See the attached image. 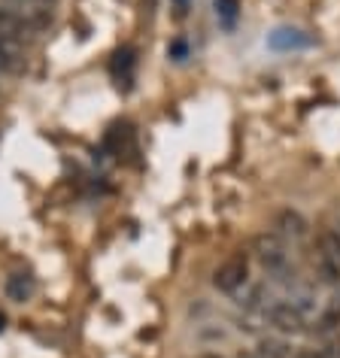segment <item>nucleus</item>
<instances>
[{"label": "nucleus", "mask_w": 340, "mask_h": 358, "mask_svg": "<svg viewBox=\"0 0 340 358\" xmlns=\"http://www.w3.org/2000/svg\"><path fill=\"white\" fill-rule=\"evenodd\" d=\"M253 252L267 273H285V267H289V252H285L280 234H258L253 240Z\"/></svg>", "instance_id": "1"}, {"label": "nucleus", "mask_w": 340, "mask_h": 358, "mask_svg": "<svg viewBox=\"0 0 340 358\" xmlns=\"http://www.w3.org/2000/svg\"><path fill=\"white\" fill-rule=\"evenodd\" d=\"M246 280H249V264H246L243 255H234V258H228V262H222L216 267V273H213V285H216L219 292H228V294L243 289Z\"/></svg>", "instance_id": "2"}, {"label": "nucleus", "mask_w": 340, "mask_h": 358, "mask_svg": "<svg viewBox=\"0 0 340 358\" xmlns=\"http://www.w3.org/2000/svg\"><path fill=\"white\" fill-rule=\"evenodd\" d=\"M267 322H271L276 331H283V334H301L304 325H307L301 307L298 303H289V301L271 303V307H267Z\"/></svg>", "instance_id": "3"}, {"label": "nucleus", "mask_w": 340, "mask_h": 358, "mask_svg": "<svg viewBox=\"0 0 340 358\" xmlns=\"http://www.w3.org/2000/svg\"><path fill=\"white\" fill-rule=\"evenodd\" d=\"M28 70V55H24V46L15 40L0 37V73L6 76H22Z\"/></svg>", "instance_id": "4"}, {"label": "nucleus", "mask_w": 340, "mask_h": 358, "mask_svg": "<svg viewBox=\"0 0 340 358\" xmlns=\"http://www.w3.org/2000/svg\"><path fill=\"white\" fill-rule=\"evenodd\" d=\"M31 34H37V31H34L31 24L24 22L19 13H13L10 6H3V3H0V37L15 40V43H24V40L31 37Z\"/></svg>", "instance_id": "5"}, {"label": "nucleus", "mask_w": 340, "mask_h": 358, "mask_svg": "<svg viewBox=\"0 0 340 358\" xmlns=\"http://www.w3.org/2000/svg\"><path fill=\"white\" fill-rule=\"evenodd\" d=\"M276 228H280V234L283 237H292V240H301V237H307V219L301 216L298 210H283L280 216H276Z\"/></svg>", "instance_id": "6"}, {"label": "nucleus", "mask_w": 340, "mask_h": 358, "mask_svg": "<svg viewBox=\"0 0 340 358\" xmlns=\"http://www.w3.org/2000/svg\"><path fill=\"white\" fill-rule=\"evenodd\" d=\"M6 294H10L13 301H28L31 294H34V280L28 273H13L10 280H6Z\"/></svg>", "instance_id": "7"}, {"label": "nucleus", "mask_w": 340, "mask_h": 358, "mask_svg": "<svg viewBox=\"0 0 340 358\" xmlns=\"http://www.w3.org/2000/svg\"><path fill=\"white\" fill-rule=\"evenodd\" d=\"M258 355L262 358H292V346L283 337H262L258 340Z\"/></svg>", "instance_id": "8"}, {"label": "nucleus", "mask_w": 340, "mask_h": 358, "mask_svg": "<svg viewBox=\"0 0 340 358\" xmlns=\"http://www.w3.org/2000/svg\"><path fill=\"white\" fill-rule=\"evenodd\" d=\"M316 271H319V280L325 285H340V262L337 258L319 255L316 258Z\"/></svg>", "instance_id": "9"}, {"label": "nucleus", "mask_w": 340, "mask_h": 358, "mask_svg": "<svg viewBox=\"0 0 340 358\" xmlns=\"http://www.w3.org/2000/svg\"><path fill=\"white\" fill-rule=\"evenodd\" d=\"M319 255L337 258L340 262V231H322L319 234Z\"/></svg>", "instance_id": "10"}, {"label": "nucleus", "mask_w": 340, "mask_h": 358, "mask_svg": "<svg viewBox=\"0 0 340 358\" xmlns=\"http://www.w3.org/2000/svg\"><path fill=\"white\" fill-rule=\"evenodd\" d=\"M216 6H219V13L225 15V19L231 22L237 15V0H216Z\"/></svg>", "instance_id": "11"}, {"label": "nucleus", "mask_w": 340, "mask_h": 358, "mask_svg": "<svg viewBox=\"0 0 340 358\" xmlns=\"http://www.w3.org/2000/svg\"><path fill=\"white\" fill-rule=\"evenodd\" d=\"M295 358H328V352H322V349H301Z\"/></svg>", "instance_id": "12"}, {"label": "nucleus", "mask_w": 340, "mask_h": 358, "mask_svg": "<svg viewBox=\"0 0 340 358\" xmlns=\"http://www.w3.org/2000/svg\"><path fill=\"white\" fill-rule=\"evenodd\" d=\"M198 358H222V355H219V352H201Z\"/></svg>", "instance_id": "13"}, {"label": "nucleus", "mask_w": 340, "mask_h": 358, "mask_svg": "<svg viewBox=\"0 0 340 358\" xmlns=\"http://www.w3.org/2000/svg\"><path fill=\"white\" fill-rule=\"evenodd\" d=\"M3 325H6V316H3V313H0V331H3Z\"/></svg>", "instance_id": "14"}, {"label": "nucleus", "mask_w": 340, "mask_h": 358, "mask_svg": "<svg viewBox=\"0 0 340 358\" xmlns=\"http://www.w3.org/2000/svg\"><path fill=\"white\" fill-rule=\"evenodd\" d=\"M240 358H262V355H258V352H255V355H240Z\"/></svg>", "instance_id": "15"}, {"label": "nucleus", "mask_w": 340, "mask_h": 358, "mask_svg": "<svg viewBox=\"0 0 340 358\" xmlns=\"http://www.w3.org/2000/svg\"><path fill=\"white\" fill-rule=\"evenodd\" d=\"M43 3H55V0H43Z\"/></svg>", "instance_id": "16"}]
</instances>
